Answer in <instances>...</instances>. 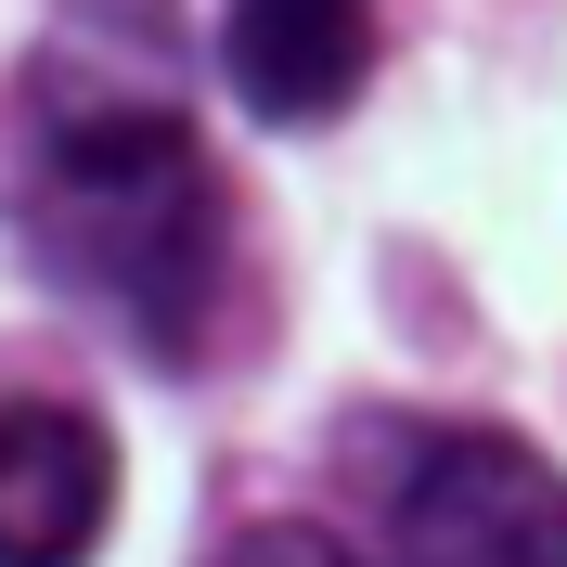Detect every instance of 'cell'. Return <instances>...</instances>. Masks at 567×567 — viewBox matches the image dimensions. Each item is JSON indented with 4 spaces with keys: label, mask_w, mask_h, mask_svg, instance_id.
Wrapping results in <instances>:
<instances>
[{
    "label": "cell",
    "mask_w": 567,
    "mask_h": 567,
    "mask_svg": "<svg viewBox=\"0 0 567 567\" xmlns=\"http://www.w3.org/2000/svg\"><path fill=\"white\" fill-rule=\"evenodd\" d=\"M207 567H361L336 529H246L233 555H207Z\"/></svg>",
    "instance_id": "5"
},
{
    "label": "cell",
    "mask_w": 567,
    "mask_h": 567,
    "mask_svg": "<svg viewBox=\"0 0 567 567\" xmlns=\"http://www.w3.org/2000/svg\"><path fill=\"white\" fill-rule=\"evenodd\" d=\"M388 542L400 567H567V477L491 425L425 439L388 503Z\"/></svg>",
    "instance_id": "2"
},
{
    "label": "cell",
    "mask_w": 567,
    "mask_h": 567,
    "mask_svg": "<svg viewBox=\"0 0 567 567\" xmlns=\"http://www.w3.org/2000/svg\"><path fill=\"white\" fill-rule=\"evenodd\" d=\"M27 246L116 336H142L155 361H194L207 322H219V284H233V207H219L207 142L181 130L168 104L104 91V104H65L39 130Z\"/></svg>",
    "instance_id": "1"
},
{
    "label": "cell",
    "mask_w": 567,
    "mask_h": 567,
    "mask_svg": "<svg viewBox=\"0 0 567 567\" xmlns=\"http://www.w3.org/2000/svg\"><path fill=\"white\" fill-rule=\"evenodd\" d=\"M116 529V439L78 400H0V567H91Z\"/></svg>",
    "instance_id": "3"
},
{
    "label": "cell",
    "mask_w": 567,
    "mask_h": 567,
    "mask_svg": "<svg viewBox=\"0 0 567 567\" xmlns=\"http://www.w3.org/2000/svg\"><path fill=\"white\" fill-rule=\"evenodd\" d=\"M374 65V0H219V78L271 130L336 116Z\"/></svg>",
    "instance_id": "4"
}]
</instances>
